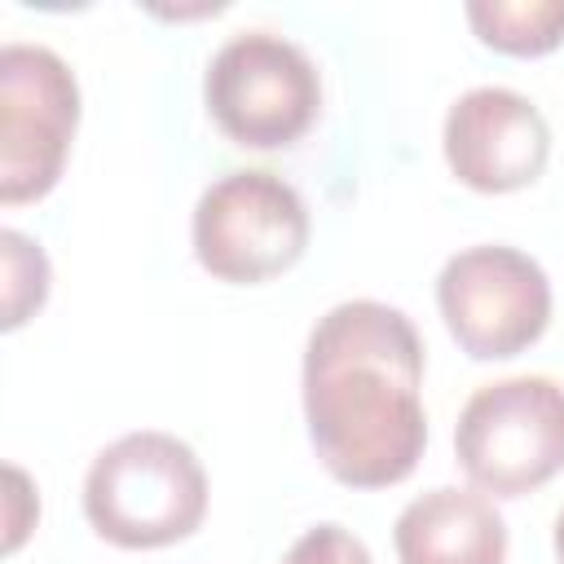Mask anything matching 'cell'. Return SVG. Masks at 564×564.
<instances>
[{
    "label": "cell",
    "instance_id": "9",
    "mask_svg": "<svg viewBox=\"0 0 564 564\" xmlns=\"http://www.w3.org/2000/svg\"><path fill=\"white\" fill-rule=\"evenodd\" d=\"M392 546L401 564H502L507 520L489 494L436 485L405 502L392 524Z\"/></svg>",
    "mask_w": 564,
    "mask_h": 564
},
{
    "label": "cell",
    "instance_id": "10",
    "mask_svg": "<svg viewBox=\"0 0 564 564\" xmlns=\"http://www.w3.org/2000/svg\"><path fill=\"white\" fill-rule=\"evenodd\" d=\"M467 22L485 48L542 57L564 44V0H471Z\"/></svg>",
    "mask_w": 564,
    "mask_h": 564
},
{
    "label": "cell",
    "instance_id": "5",
    "mask_svg": "<svg viewBox=\"0 0 564 564\" xmlns=\"http://www.w3.org/2000/svg\"><path fill=\"white\" fill-rule=\"evenodd\" d=\"M198 264L234 286L286 273L308 247V207L300 189L264 167H238L198 194L189 220Z\"/></svg>",
    "mask_w": 564,
    "mask_h": 564
},
{
    "label": "cell",
    "instance_id": "14",
    "mask_svg": "<svg viewBox=\"0 0 564 564\" xmlns=\"http://www.w3.org/2000/svg\"><path fill=\"white\" fill-rule=\"evenodd\" d=\"M555 560L564 564V511L555 516Z\"/></svg>",
    "mask_w": 564,
    "mask_h": 564
},
{
    "label": "cell",
    "instance_id": "2",
    "mask_svg": "<svg viewBox=\"0 0 564 564\" xmlns=\"http://www.w3.org/2000/svg\"><path fill=\"white\" fill-rule=\"evenodd\" d=\"M84 516L97 538L123 551L185 542L207 516V471L172 432H128L93 458Z\"/></svg>",
    "mask_w": 564,
    "mask_h": 564
},
{
    "label": "cell",
    "instance_id": "12",
    "mask_svg": "<svg viewBox=\"0 0 564 564\" xmlns=\"http://www.w3.org/2000/svg\"><path fill=\"white\" fill-rule=\"evenodd\" d=\"M282 564H375V560H370L366 542L357 533H348L344 524H313L291 542Z\"/></svg>",
    "mask_w": 564,
    "mask_h": 564
},
{
    "label": "cell",
    "instance_id": "13",
    "mask_svg": "<svg viewBox=\"0 0 564 564\" xmlns=\"http://www.w3.org/2000/svg\"><path fill=\"white\" fill-rule=\"evenodd\" d=\"M4 480H9V533H4V551H18V542L26 538L31 529V516H22V502H31V480L22 467H4Z\"/></svg>",
    "mask_w": 564,
    "mask_h": 564
},
{
    "label": "cell",
    "instance_id": "1",
    "mask_svg": "<svg viewBox=\"0 0 564 564\" xmlns=\"http://www.w3.org/2000/svg\"><path fill=\"white\" fill-rule=\"evenodd\" d=\"M423 339L383 300H344L304 344V423L322 467L348 489L401 485L427 445Z\"/></svg>",
    "mask_w": 564,
    "mask_h": 564
},
{
    "label": "cell",
    "instance_id": "6",
    "mask_svg": "<svg viewBox=\"0 0 564 564\" xmlns=\"http://www.w3.org/2000/svg\"><path fill=\"white\" fill-rule=\"evenodd\" d=\"M436 308L449 339L471 361H507L542 339L551 322V282L533 256L480 242L441 264Z\"/></svg>",
    "mask_w": 564,
    "mask_h": 564
},
{
    "label": "cell",
    "instance_id": "11",
    "mask_svg": "<svg viewBox=\"0 0 564 564\" xmlns=\"http://www.w3.org/2000/svg\"><path fill=\"white\" fill-rule=\"evenodd\" d=\"M0 269H4V330H18L48 295V256L18 229H0Z\"/></svg>",
    "mask_w": 564,
    "mask_h": 564
},
{
    "label": "cell",
    "instance_id": "7",
    "mask_svg": "<svg viewBox=\"0 0 564 564\" xmlns=\"http://www.w3.org/2000/svg\"><path fill=\"white\" fill-rule=\"evenodd\" d=\"M79 123L75 70L44 44L0 48V203L44 198L66 167Z\"/></svg>",
    "mask_w": 564,
    "mask_h": 564
},
{
    "label": "cell",
    "instance_id": "3",
    "mask_svg": "<svg viewBox=\"0 0 564 564\" xmlns=\"http://www.w3.org/2000/svg\"><path fill=\"white\" fill-rule=\"evenodd\" d=\"M212 123L242 150L295 145L322 110V75L313 57L273 31L229 35L203 75Z\"/></svg>",
    "mask_w": 564,
    "mask_h": 564
},
{
    "label": "cell",
    "instance_id": "8",
    "mask_svg": "<svg viewBox=\"0 0 564 564\" xmlns=\"http://www.w3.org/2000/svg\"><path fill=\"white\" fill-rule=\"evenodd\" d=\"M441 150L467 189L511 194L542 176L551 159V128L524 93L480 84L445 110Z\"/></svg>",
    "mask_w": 564,
    "mask_h": 564
},
{
    "label": "cell",
    "instance_id": "4",
    "mask_svg": "<svg viewBox=\"0 0 564 564\" xmlns=\"http://www.w3.org/2000/svg\"><path fill=\"white\" fill-rule=\"evenodd\" d=\"M454 458L471 489L524 498L564 471V388L546 375H516L467 397L454 423Z\"/></svg>",
    "mask_w": 564,
    "mask_h": 564
}]
</instances>
